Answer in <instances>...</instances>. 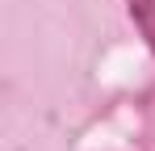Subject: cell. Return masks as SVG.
Returning <instances> with one entry per match:
<instances>
[{"mask_svg": "<svg viewBox=\"0 0 155 151\" xmlns=\"http://www.w3.org/2000/svg\"><path fill=\"white\" fill-rule=\"evenodd\" d=\"M126 8H130V21H134V29L143 34L147 50L155 55V0H126Z\"/></svg>", "mask_w": 155, "mask_h": 151, "instance_id": "obj_1", "label": "cell"}]
</instances>
